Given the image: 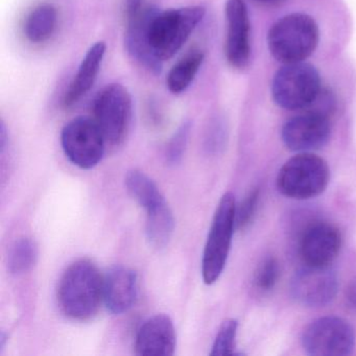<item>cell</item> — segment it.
Returning <instances> with one entry per match:
<instances>
[{
    "instance_id": "cell-27",
    "label": "cell",
    "mask_w": 356,
    "mask_h": 356,
    "mask_svg": "<svg viewBox=\"0 0 356 356\" xmlns=\"http://www.w3.org/2000/svg\"><path fill=\"white\" fill-rule=\"evenodd\" d=\"M226 135L225 129L220 122H213L210 124L204 139V149L209 154H216L224 147Z\"/></svg>"
},
{
    "instance_id": "cell-10",
    "label": "cell",
    "mask_w": 356,
    "mask_h": 356,
    "mask_svg": "<svg viewBox=\"0 0 356 356\" xmlns=\"http://www.w3.org/2000/svg\"><path fill=\"white\" fill-rule=\"evenodd\" d=\"M157 12L147 0H127V49L137 62L154 74H160L162 62L152 51L147 32L149 22Z\"/></svg>"
},
{
    "instance_id": "cell-25",
    "label": "cell",
    "mask_w": 356,
    "mask_h": 356,
    "mask_svg": "<svg viewBox=\"0 0 356 356\" xmlns=\"http://www.w3.org/2000/svg\"><path fill=\"white\" fill-rule=\"evenodd\" d=\"M280 275L278 260L268 257L261 262L254 276V283L260 291H268L274 289Z\"/></svg>"
},
{
    "instance_id": "cell-22",
    "label": "cell",
    "mask_w": 356,
    "mask_h": 356,
    "mask_svg": "<svg viewBox=\"0 0 356 356\" xmlns=\"http://www.w3.org/2000/svg\"><path fill=\"white\" fill-rule=\"evenodd\" d=\"M38 245L33 239L24 237L12 245L8 254V270L12 275H22L32 270L38 259Z\"/></svg>"
},
{
    "instance_id": "cell-29",
    "label": "cell",
    "mask_w": 356,
    "mask_h": 356,
    "mask_svg": "<svg viewBox=\"0 0 356 356\" xmlns=\"http://www.w3.org/2000/svg\"><path fill=\"white\" fill-rule=\"evenodd\" d=\"M254 1L262 6H274L281 3L282 0H254Z\"/></svg>"
},
{
    "instance_id": "cell-5",
    "label": "cell",
    "mask_w": 356,
    "mask_h": 356,
    "mask_svg": "<svg viewBox=\"0 0 356 356\" xmlns=\"http://www.w3.org/2000/svg\"><path fill=\"white\" fill-rule=\"evenodd\" d=\"M236 202L232 193L222 195L214 213L202 259V276L206 284H213L224 270L230 253L235 229Z\"/></svg>"
},
{
    "instance_id": "cell-2",
    "label": "cell",
    "mask_w": 356,
    "mask_h": 356,
    "mask_svg": "<svg viewBox=\"0 0 356 356\" xmlns=\"http://www.w3.org/2000/svg\"><path fill=\"white\" fill-rule=\"evenodd\" d=\"M320 31L310 16L293 13L279 19L268 35V49L282 64L300 63L307 59L318 44Z\"/></svg>"
},
{
    "instance_id": "cell-13",
    "label": "cell",
    "mask_w": 356,
    "mask_h": 356,
    "mask_svg": "<svg viewBox=\"0 0 356 356\" xmlns=\"http://www.w3.org/2000/svg\"><path fill=\"white\" fill-rule=\"evenodd\" d=\"M341 234L334 225L316 222L304 230L300 241V255L306 266H329L339 255Z\"/></svg>"
},
{
    "instance_id": "cell-8",
    "label": "cell",
    "mask_w": 356,
    "mask_h": 356,
    "mask_svg": "<svg viewBox=\"0 0 356 356\" xmlns=\"http://www.w3.org/2000/svg\"><path fill=\"white\" fill-rule=\"evenodd\" d=\"M301 343L308 355H350L355 347V333L343 318L323 316L304 329Z\"/></svg>"
},
{
    "instance_id": "cell-14",
    "label": "cell",
    "mask_w": 356,
    "mask_h": 356,
    "mask_svg": "<svg viewBox=\"0 0 356 356\" xmlns=\"http://www.w3.org/2000/svg\"><path fill=\"white\" fill-rule=\"evenodd\" d=\"M227 38L225 54L229 64L243 70L249 63L250 22L243 0H228L226 5Z\"/></svg>"
},
{
    "instance_id": "cell-11",
    "label": "cell",
    "mask_w": 356,
    "mask_h": 356,
    "mask_svg": "<svg viewBox=\"0 0 356 356\" xmlns=\"http://www.w3.org/2000/svg\"><path fill=\"white\" fill-rule=\"evenodd\" d=\"M291 295L305 307H324L330 303L339 291L337 273L329 266H306L298 270L291 278Z\"/></svg>"
},
{
    "instance_id": "cell-15",
    "label": "cell",
    "mask_w": 356,
    "mask_h": 356,
    "mask_svg": "<svg viewBox=\"0 0 356 356\" xmlns=\"http://www.w3.org/2000/svg\"><path fill=\"white\" fill-rule=\"evenodd\" d=\"M136 355H172L176 348V331L172 318L160 314L147 318L137 332Z\"/></svg>"
},
{
    "instance_id": "cell-3",
    "label": "cell",
    "mask_w": 356,
    "mask_h": 356,
    "mask_svg": "<svg viewBox=\"0 0 356 356\" xmlns=\"http://www.w3.org/2000/svg\"><path fill=\"white\" fill-rule=\"evenodd\" d=\"M201 6L157 12L149 22V47L155 57L163 63L174 57L188 40L205 16Z\"/></svg>"
},
{
    "instance_id": "cell-19",
    "label": "cell",
    "mask_w": 356,
    "mask_h": 356,
    "mask_svg": "<svg viewBox=\"0 0 356 356\" xmlns=\"http://www.w3.org/2000/svg\"><path fill=\"white\" fill-rule=\"evenodd\" d=\"M57 9L51 3L35 8L24 24V34L32 43H42L53 36L57 26Z\"/></svg>"
},
{
    "instance_id": "cell-26",
    "label": "cell",
    "mask_w": 356,
    "mask_h": 356,
    "mask_svg": "<svg viewBox=\"0 0 356 356\" xmlns=\"http://www.w3.org/2000/svg\"><path fill=\"white\" fill-rule=\"evenodd\" d=\"M258 202H259V188H254L239 204L238 207L236 206L235 227L237 230H243L251 224L257 210Z\"/></svg>"
},
{
    "instance_id": "cell-7",
    "label": "cell",
    "mask_w": 356,
    "mask_h": 356,
    "mask_svg": "<svg viewBox=\"0 0 356 356\" xmlns=\"http://www.w3.org/2000/svg\"><path fill=\"white\" fill-rule=\"evenodd\" d=\"M132 118V99L120 84L108 85L93 103V120L107 143L120 145L128 135Z\"/></svg>"
},
{
    "instance_id": "cell-12",
    "label": "cell",
    "mask_w": 356,
    "mask_h": 356,
    "mask_svg": "<svg viewBox=\"0 0 356 356\" xmlns=\"http://www.w3.org/2000/svg\"><path fill=\"white\" fill-rule=\"evenodd\" d=\"M330 133L328 116L306 111L285 122L281 137L285 147L291 151L312 153L328 143Z\"/></svg>"
},
{
    "instance_id": "cell-20",
    "label": "cell",
    "mask_w": 356,
    "mask_h": 356,
    "mask_svg": "<svg viewBox=\"0 0 356 356\" xmlns=\"http://www.w3.org/2000/svg\"><path fill=\"white\" fill-rule=\"evenodd\" d=\"M124 183L129 195L147 211L165 201L155 182L140 170L128 172Z\"/></svg>"
},
{
    "instance_id": "cell-24",
    "label": "cell",
    "mask_w": 356,
    "mask_h": 356,
    "mask_svg": "<svg viewBox=\"0 0 356 356\" xmlns=\"http://www.w3.org/2000/svg\"><path fill=\"white\" fill-rule=\"evenodd\" d=\"M191 129V122H183L168 143V147H166L165 157L166 161L170 165H177L182 160L185 149H186L187 143H188Z\"/></svg>"
},
{
    "instance_id": "cell-16",
    "label": "cell",
    "mask_w": 356,
    "mask_h": 356,
    "mask_svg": "<svg viewBox=\"0 0 356 356\" xmlns=\"http://www.w3.org/2000/svg\"><path fill=\"white\" fill-rule=\"evenodd\" d=\"M137 299V275L124 266H113L104 277V303L114 314H124Z\"/></svg>"
},
{
    "instance_id": "cell-21",
    "label": "cell",
    "mask_w": 356,
    "mask_h": 356,
    "mask_svg": "<svg viewBox=\"0 0 356 356\" xmlns=\"http://www.w3.org/2000/svg\"><path fill=\"white\" fill-rule=\"evenodd\" d=\"M203 62L204 54L201 51H193L185 56L170 70L166 78L168 90L174 95L186 91L197 76Z\"/></svg>"
},
{
    "instance_id": "cell-6",
    "label": "cell",
    "mask_w": 356,
    "mask_h": 356,
    "mask_svg": "<svg viewBox=\"0 0 356 356\" xmlns=\"http://www.w3.org/2000/svg\"><path fill=\"white\" fill-rule=\"evenodd\" d=\"M321 90L320 74L303 62L284 64L272 83L275 103L286 110L307 109Z\"/></svg>"
},
{
    "instance_id": "cell-9",
    "label": "cell",
    "mask_w": 356,
    "mask_h": 356,
    "mask_svg": "<svg viewBox=\"0 0 356 356\" xmlns=\"http://www.w3.org/2000/svg\"><path fill=\"white\" fill-rule=\"evenodd\" d=\"M61 145L74 165L91 170L103 159L107 141L93 118L81 116L64 127Z\"/></svg>"
},
{
    "instance_id": "cell-18",
    "label": "cell",
    "mask_w": 356,
    "mask_h": 356,
    "mask_svg": "<svg viewBox=\"0 0 356 356\" xmlns=\"http://www.w3.org/2000/svg\"><path fill=\"white\" fill-rule=\"evenodd\" d=\"M145 224L147 241L155 249H163L170 243L175 230V218L166 201L149 210Z\"/></svg>"
},
{
    "instance_id": "cell-1",
    "label": "cell",
    "mask_w": 356,
    "mask_h": 356,
    "mask_svg": "<svg viewBox=\"0 0 356 356\" xmlns=\"http://www.w3.org/2000/svg\"><path fill=\"white\" fill-rule=\"evenodd\" d=\"M58 300L68 318L86 321L97 314L104 301V277L90 260L74 262L62 275Z\"/></svg>"
},
{
    "instance_id": "cell-23",
    "label": "cell",
    "mask_w": 356,
    "mask_h": 356,
    "mask_svg": "<svg viewBox=\"0 0 356 356\" xmlns=\"http://www.w3.org/2000/svg\"><path fill=\"white\" fill-rule=\"evenodd\" d=\"M238 322L234 318L225 321L212 346L211 355H233Z\"/></svg>"
},
{
    "instance_id": "cell-4",
    "label": "cell",
    "mask_w": 356,
    "mask_h": 356,
    "mask_svg": "<svg viewBox=\"0 0 356 356\" xmlns=\"http://www.w3.org/2000/svg\"><path fill=\"white\" fill-rule=\"evenodd\" d=\"M329 181L330 170L323 158L300 153L283 164L277 176V187L285 197L308 200L324 193Z\"/></svg>"
},
{
    "instance_id": "cell-28",
    "label": "cell",
    "mask_w": 356,
    "mask_h": 356,
    "mask_svg": "<svg viewBox=\"0 0 356 356\" xmlns=\"http://www.w3.org/2000/svg\"><path fill=\"white\" fill-rule=\"evenodd\" d=\"M346 301L352 309L356 310V277L350 281L346 289Z\"/></svg>"
},
{
    "instance_id": "cell-17",
    "label": "cell",
    "mask_w": 356,
    "mask_h": 356,
    "mask_svg": "<svg viewBox=\"0 0 356 356\" xmlns=\"http://www.w3.org/2000/svg\"><path fill=\"white\" fill-rule=\"evenodd\" d=\"M105 42H97L89 49L79 67L74 81L70 83V88L65 92L63 105L70 108L76 105L83 97L87 95L95 85L97 79L104 57H105Z\"/></svg>"
}]
</instances>
